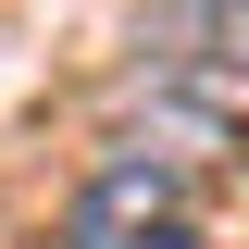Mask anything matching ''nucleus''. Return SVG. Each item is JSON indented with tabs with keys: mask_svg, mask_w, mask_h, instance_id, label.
I'll use <instances>...</instances> for the list:
<instances>
[{
	"mask_svg": "<svg viewBox=\"0 0 249 249\" xmlns=\"http://www.w3.org/2000/svg\"><path fill=\"white\" fill-rule=\"evenodd\" d=\"M237 50H249V13H237Z\"/></svg>",
	"mask_w": 249,
	"mask_h": 249,
	"instance_id": "7ed1b4c3",
	"label": "nucleus"
},
{
	"mask_svg": "<svg viewBox=\"0 0 249 249\" xmlns=\"http://www.w3.org/2000/svg\"><path fill=\"white\" fill-rule=\"evenodd\" d=\"M162 249H199V237H187V224H175V237H162Z\"/></svg>",
	"mask_w": 249,
	"mask_h": 249,
	"instance_id": "f03ea898",
	"label": "nucleus"
},
{
	"mask_svg": "<svg viewBox=\"0 0 249 249\" xmlns=\"http://www.w3.org/2000/svg\"><path fill=\"white\" fill-rule=\"evenodd\" d=\"M162 237H175V175H162L150 150L112 162V175L75 199V224H62V249H162Z\"/></svg>",
	"mask_w": 249,
	"mask_h": 249,
	"instance_id": "f257e3e1",
	"label": "nucleus"
}]
</instances>
